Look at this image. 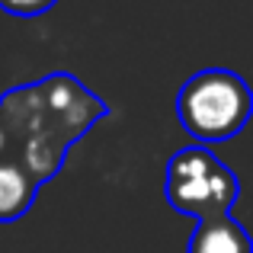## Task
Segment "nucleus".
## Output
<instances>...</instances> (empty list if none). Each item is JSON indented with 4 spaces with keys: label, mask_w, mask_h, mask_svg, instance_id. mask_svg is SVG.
Listing matches in <instances>:
<instances>
[{
    "label": "nucleus",
    "mask_w": 253,
    "mask_h": 253,
    "mask_svg": "<svg viewBox=\"0 0 253 253\" xmlns=\"http://www.w3.org/2000/svg\"><path fill=\"white\" fill-rule=\"evenodd\" d=\"M106 116L96 99L71 74H51L32 86H16L0 99V119L10 135L13 161H19L39 183L51 179L71 141Z\"/></svg>",
    "instance_id": "1"
},
{
    "label": "nucleus",
    "mask_w": 253,
    "mask_h": 253,
    "mask_svg": "<svg viewBox=\"0 0 253 253\" xmlns=\"http://www.w3.org/2000/svg\"><path fill=\"white\" fill-rule=\"evenodd\" d=\"M253 112V93L237 71H196L176 93V119L196 144H218L241 135Z\"/></svg>",
    "instance_id": "2"
},
{
    "label": "nucleus",
    "mask_w": 253,
    "mask_h": 253,
    "mask_svg": "<svg viewBox=\"0 0 253 253\" xmlns=\"http://www.w3.org/2000/svg\"><path fill=\"white\" fill-rule=\"evenodd\" d=\"M164 192L179 215L202 221L211 215H231V205L241 196V179L205 144H189L170 157Z\"/></svg>",
    "instance_id": "3"
},
{
    "label": "nucleus",
    "mask_w": 253,
    "mask_h": 253,
    "mask_svg": "<svg viewBox=\"0 0 253 253\" xmlns=\"http://www.w3.org/2000/svg\"><path fill=\"white\" fill-rule=\"evenodd\" d=\"M39 179L13 157H0V224H13L29 215L39 196Z\"/></svg>",
    "instance_id": "4"
},
{
    "label": "nucleus",
    "mask_w": 253,
    "mask_h": 253,
    "mask_svg": "<svg viewBox=\"0 0 253 253\" xmlns=\"http://www.w3.org/2000/svg\"><path fill=\"white\" fill-rule=\"evenodd\" d=\"M186 253H253V244L231 215H211L196 221Z\"/></svg>",
    "instance_id": "5"
},
{
    "label": "nucleus",
    "mask_w": 253,
    "mask_h": 253,
    "mask_svg": "<svg viewBox=\"0 0 253 253\" xmlns=\"http://www.w3.org/2000/svg\"><path fill=\"white\" fill-rule=\"evenodd\" d=\"M55 3L58 0H0V10H6L10 16L29 19V16H42V13L55 10Z\"/></svg>",
    "instance_id": "6"
},
{
    "label": "nucleus",
    "mask_w": 253,
    "mask_h": 253,
    "mask_svg": "<svg viewBox=\"0 0 253 253\" xmlns=\"http://www.w3.org/2000/svg\"><path fill=\"white\" fill-rule=\"evenodd\" d=\"M6 151H10V135H6L3 119H0V157H6Z\"/></svg>",
    "instance_id": "7"
}]
</instances>
